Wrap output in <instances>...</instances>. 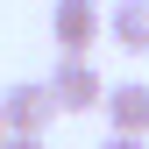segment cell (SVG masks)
Segmentation results:
<instances>
[{
    "label": "cell",
    "mask_w": 149,
    "mask_h": 149,
    "mask_svg": "<svg viewBox=\"0 0 149 149\" xmlns=\"http://www.w3.org/2000/svg\"><path fill=\"white\" fill-rule=\"evenodd\" d=\"M107 121H114V135L149 142V78H128V85L107 92Z\"/></svg>",
    "instance_id": "277c9868"
},
{
    "label": "cell",
    "mask_w": 149,
    "mask_h": 149,
    "mask_svg": "<svg viewBox=\"0 0 149 149\" xmlns=\"http://www.w3.org/2000/svg\"><path fill=\"white\" fill-rule=\"evenodd\" d=\"M100 149H149V142H135V135H107Z\"/></svg>",
    "instance_id": "8992f818"
},
{
    "label": "cell",
    "mask_w": 149,
    "mask_h": 149,
    "mask_svg": "<svg viewBox=\"0 0 149 149\" xmlns=\"http://www.w3.org/2000/svg\"><path fill=\"white\" fill-rule=\"evenodd\" d=\"M107 36L128 57H149V0H114L107 7Z\"/></svg>",
    "instance_id": "5b68a950"
},
{
    "label": "cell",
    "mask_w": 149,
    "mask_h": 149,
    "mask_svg": "<svg viewBox=\"0 0 149 149\" xmlns=\"http://www.w3.org/2000/svg\"><path fill=\"white\" fill-rule=\"evenodd\" d=\"M100 36H107V7L100 0H57V7H50V43H57V57H85Z\"/></svg>",
    "instance_id": "7a4b0ae2"
},
{
    "label": "cell",
    "mask_w": 149,
    "mask_h": 149,
    "mask_svg": "<svg viewBox=\"0 0 149 149\" xmlns=\"http://www.w3.org/2000/svg\"><path fill=\"white\" fill-rule=\"evenodd\" d=\"M0 149H7V128H0Z\"/></svg>",
    "instance_id": "ba28073f"
},
{
    "label": "cell",
    "mask_w": 149,
    "mask_h": 149,
    "mask_svg": "<svg viewBox=\"0 0 149 149\" xmlns=\"http://www.w3.org/2000/svg\"><path fill=\"white\" fill-rule=\"evenodd\" d=\"M57 121V92H50V78H22L0 92V128H7L14 142H43V128Z\"/></svg>",
    "instance_id": "6da1fadb"
},
{
    "label": "cell",
    "mask_w": 149,
    "mask_h": 149,
    "mask_svg": "<svg viewBox=\"0 0 149 149\" xmlns=\"http://www.w3.org/2000/svg\"><path fill=\"white\" fill-rule=\"evenodd\" d=\"M7 149H43V142H14V135H7Z\"/></svg>",
    "instance_id": "52a82bcc"
},
{
    "label": "cell",
    "mask_w": 149,
    "mask_h": 149,
    "mask_svg": "<svg viewBox=\"0 0 149 149\" xmlns=\"http://www.w3.org/2000/svg\"><path fill=\"white\" fill-rule=\"evenodd\" d=\"M50 92H57V114H85V107H107V92H114V85L92 71V57H57Z\"/></svg>",
    "instance_id": "3957f363"
}]
</instances>
